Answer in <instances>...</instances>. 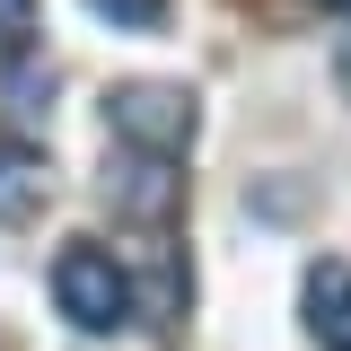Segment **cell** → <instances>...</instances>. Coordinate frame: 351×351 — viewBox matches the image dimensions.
<instances>
[{"label": "cell", "mask_w": 351, "mask_h": 351, "mask_svg": "<svg viewBox=\"0 0 351 351\" xmlns=\"http://www.w3.org/2000/svg\"><path fill=\"white\" fill-rule=\"evenodd\" d=\"M53 307H62L80 334H114L132 316V272L106 255L97 237H71V246L53 255Z\"/></svg>", "instance_id": "6da1fadb"}, {"label": "cell", "mask_w": 351, "mask_h": 351, "mask_svg": "<svg viewBox=\"0 0 351 351\" xmlns=\"http://www.w3.org/2000/svg\"><path fill=\"white\" fill-rule=\"evenodd\" d=\"M106 123H114V141L123 149H149V158H176L184 141H193V97L167 80H123L114 97H106Z\"/></svg>", "instance_id": "7a4b0ae2"}, {"label": "cell", "mask_w": 351, "mask_h": 351, "mask_svg": "<svg viewBox=\"0 0 351 351\" xmlns=\"http://www.w3.org/2000/svg\"><path fill=\"white\" fill-rule=\"evenodd\" d=\"M307 334L325 351H351V263L343 255L307 263Z\"/></svg>", "instance_id": "3957f363"}, {"label": "cell", "mask_w": 351, "mask_h": 351, "mask_svg": "<svg viewBox=\"0 0 351 351\" xmlns=\"http://www.w3.org/2000/svg\"><path fill=\"white\" fill-rule=\"evenodd\" d=\"M44 193V158L36 149H0V219H18Z\"/></svg>", "instance_id": "277c9868"}, {"label": "cell", "mask_w": 351, "mask_h": 351, "mask_svg": "<svg viewBox=\"0 0 351 351\" xmlns=\"http://www.w3.org/2000/svg\"><path fill=\"white\" fill-rule=\"evenodd\" d=\"M88 9H97L106 27H158V18H167V0H88Z\"/></svg>", "instance_id": "5b68a950"}, {"label": "cell", "mask_w": 351, "mask_h": 351, "mask_svg": "<svg viewBox=\"0 0 351 351\" xmlns=\"http://www.w3.org/2000/svg\"><path fill=\"white\" fill-rule=\"evenodd\" d=\"M36 36V0H0V44H27Z\"/></svg>", "instance_id": "8992f818"}, {"label": "cell", "mask_w": 351, "mask_h": 351, "mask_svg": "<svg viewBox=\"0 0 351 351\" xmlns=\"http://www.w3.org/2000/svg\"><path fill=\"white\" fill-rule=\"evenodd\" d=\"M325 9H343V18H351V0H325Z\"/></svg>", "instance_id": "52a82bcc"}]
</instances>
